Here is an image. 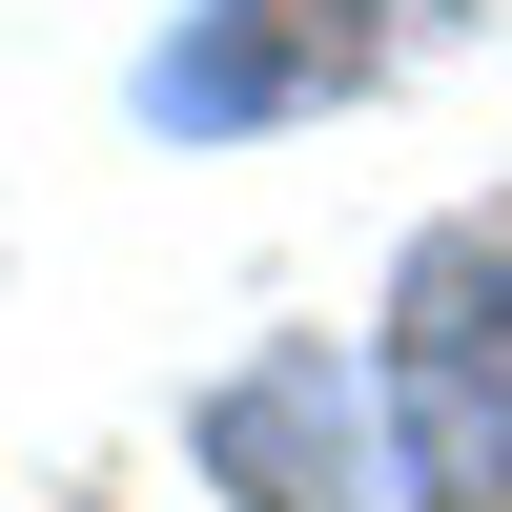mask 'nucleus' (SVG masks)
I'll use <instances>...</instances> for the list:
<instances>
[{"mask_svg":"<svg viewBox=\"0 0 512 512\" xmlns=\"http://www.w3.org/2000/svg\"><path fill=\"white\" fill-rule=\"evenodd\" d=\"M369 390H390L431 512H512V205L390 246V308H369Z\"/></svg>","mask_w":512,"mask_h":512,"instance_id":"nucleus-1","label":"nucleus"},{"mask_svg":"<svg viewBox=\"0 0 512 512\" xmlns=\"http://www.w3.org/2000/svg\"><path fill=\"white\" fill-rule=\"evenodd\" d=\"M185 472L226 492V512H431V472H410V431H390V390H369L328 328H267L246 369H205Z\"/></svg>","mask_w":512,"mask_h":512,"instance_id":"nucleus-2","label":"nucleus"},{"mask_svg":"<svg viewBox=\"0 0 512 512\" xmlns=\"http://www.w3.org/2000/svg\"><path fill=\"white\" fill-rule=\"evenodd\" d=\"M431 41H451V0H205V21L144 62V123L164 144L328 123V103H369V82H410Z\"/></svg>","mask_w":512,"mask_h":512,"instance_id":"nucleus-3","label":"nucleus"}]
</instances>
